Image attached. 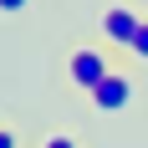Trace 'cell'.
<instances>
[{
	"label": "cell",
	"instance_id": "obj_7",
	"mask_svg": "<svg viewBox=\"0 0 148 148\" xmlns=\"http://www.w3.org/2000/svg\"><path fill=\"white\" fill-rule=\"evenodd\" d=\"M0 148H21V143H15V133H10V128H0Z\"/></svg>",
	"mask_w": 148,
	"mask_h": 148
},
{
	"label": "cell",
	"instance_id": "obj_1",
	"mask_svg": "<svg viewBox=\"0 0 148 148\" xmlns=\"http://www.w3.org/2000/svg\"><path fill=\"white\" fill-rule=\"evenodd\" d=\"M112 72H118V66H112V56H107L102 46H77L72 56H66V77H72V87H82V92H92Z\"/></svg>",
	"mask_w": 148,
	"mask_h": 148
},
{
	"label": "cell",
	"instance_id": "obj_3",
	"mask_svg": "<svg viewBox=\"0 0 148 148\" xmlns=\"http://www.w3.org/2000/svg\"><path fill=\"white\" fill-rule=\"evenodd\" d=\"M97 26H102V36H107L112 46H123V51H128V46H133V36H138V26H143V15L128 10V5H107Z\"/></svg>",
	"mask_w": 148,
	"mask_h": 148
},
{
	"label": "cell",
	"instance_id": "obj_2",
	"mask_svg": "<svg viewBox=\"0 0 148 148\" xmlns=\"http://www.w3.org/2000/svg\"><path fill=\"white\" fill-rule=\"evenodd\" d=\"M138 97V82H133V72H112L107 82H97V87L87 92V102H92V112H123V107Z\"/></svg>",
	"mask_w": 148,
	"mask_h": 148
},
{
	"label": "cell",
	"instance_id": "obj_5",
	"mask_svg": "<svg viewBox=\"0 0 148 148\" xmlns=\"http://www.w3.org/2000/svg\"><path fill=\"white\" fill-rule=\"evenodd\" d=\"M26 5H31V0H0V15H21Z\"/></svg>",
	"mask_w": 148,
	"mask_h": 148
},
{
	"label": "cell",
	"instance_id": "obj_6",
	"mask_svg": "<svg viewBox=\"0 0 148 148\" xmlns=\"http://www.w3.org/2000/svg\"><path fill=\"white\" fill-rule=\"evenodd\" d=\"M41 148H77V143H72V138H66V133H51V138H46Z\"/></svg>",
	"mask_w": 148,
	"mask_h": 148
},
{
	"label": "cell",
	"instance_id": "obj_4",
	"mask_svg": "<svg viewBox=\"0 0 148 148\" xmlns=\"http://www.w3.org/2000/svg\"><path fill=\"white\" fill-rule=\"evenodd\" d=\"M138 61H148V15H143V26H138V36H133V46H128Z\"/></svg>",
	"mask_w": 148,
	"mask_h": 148
}]
</instances>
